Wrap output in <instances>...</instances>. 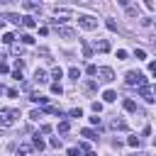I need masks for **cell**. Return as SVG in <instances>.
<instances>
[{"instance_id": "obj_22", "label": "cell", "mask_w": 156, "mask_h": 156, "mask_svg": "<svg viewBox=\"0 0 156 156\" xmlns=\"http://www.w3.org/2000/svg\"><path fill=\"white\" fill-rule=\"evenodd\" d=\"M83 88H85L88 93H93V90H95V80H85V83H83Z\"/></svg>"}, {"instance_id": "obj_19", "label": "cell", "mask_w": 156, "mask_h": 156, "mask_svg": "<svg viewBox=\"0 0 156 156\" xmlns=\"http://www.w3.org/2000/svg\"><path fill=\"white\" fill-rule=\"evenodd\" d=\"M63 76V71L58 68V66H54V71H51V78H56V83H58V78Z\"/></svg>"}, {"instance_id": "obj_1", "label": "cell", "mask_w": 156, "mask_h": 156, "mask_svg": "<svg viewBox=\"0 0 156 156\" xmlns=\"http://www.w3.org/2000/svg\"><path fill=\"white\" fill-rule=\"evenodd\" d=\"M20 117V112L17 110H12V107H2L0 110V124L2 127H10V124H15V119Z\"/></svg>"}, {"instance_id": "obj_3", "label": "cell", "mask_w": 156, "mask_h": 156, "mask_svg": "<svg viewBox=\"0 0 156 156\" xmlns=\"http://www.w3.org/2000/svg\"><path fill=\"white\" fill-rule=\"evenodd\" d=\"M95 76H100V80H102V83H110V80H115V71H112V68H107V66L98 68V71H95Z\"/></svg>"}, {"instance_id": "obj_10", "label": "cell", "mask_w": 156, "mask_h": 156, "mask_svg": "<svg viewBox=\"0 0 156 156\" xmlns=\"http://www.w3.org/2000/svg\"><path fill=\"white\" fill-rule=\"evenodd\" d=\"M122 107H124V110H127V112H136V102H134V100H132V98H127V100H124V102H122Z\"/></svg>"}, {"instance_id": "obj_36", "label": "cell", "mask_w": 156, "mask_h": 156, "mask_svg": "<svg viewBox=\"0 0 156 156\" xmlns=\"http://www.w3.org/2000/svg\"><path fill=\"white\" fill-rule=\"evenodd\" d=\"M134 56H136V58H144V56H146V51H144V49H136V51H134Z\"/></svg>"}, {"instance_id": "obj_21", "label": "cell", "mask_w": 156, "mask_h": 156, "mask_svg": "<svg viewBox=\"0 0 156 156\" xmlns=\"http://www.w3.org/2000/svg\"><path fill=\"white\" fill-rule=\"evenodd\" d=\"M68 76H71V78H73V80H78V78H80V71H78V68H76V66H73V68H71V71H68Z\"/></svg>"}, {"instance_id": "obj_31", "label": "cell", "mask_w": 156, "mask_h": 156, "mask_svg": "<svg viewBox=\"0 0 156 156\" xmlns=\"http://www.w3.org/2000/svg\"><path fill=\"white\" fill-rule=\"evenodd\" d=\"M39 117H41V110H32L29 112V119H39Z\"/></svg>"}, {"instance_id": "obj_33", "label": "cell", "mask_w": 156, "mask_h": 156, "mask_svg": "<svg viewBox=\"0 0 156 156\" xmlns=\"http://www.w3.org/2000/svg\"><path fill=\"white\" fill-rule=\"evenodd\" d=\"M93 112L100 115V112H102V105H100V102H93Z\"/></svg>"}, {"instance_id": "obj_37", "label": "cell", "mask_w": 156, "mask_h": 156, "mask_svg": "<svg viewBox=\"0 0 156 156\" xmlns=\"http://www.w3.org/2000/svg\"><path fill=\"white\" fill-rule=\"evenodd\" d=\"M7 71H10V66H7L5 61H0V73H7Z\"/></svg>"}, {"instance_id": "obj_24", "label": "cell", "mask_w": 156, "mask_h": 156, "mask_svg": "<svg viewBox=\"0 0 156 156\" xmlns=\"http://www.w3.org/2000/svg\"><path fill=\"white\" fill-rule=\"evenodd\" d=\"M68 127H71V124H68L66 119H63V122H58V132H61V134H66V132H68Z\"/></svg>"}, {"instance_id": "obj_11", "label": "cell", "mask_w": 156, "mask_h": 156, "mask_svg": "<svg viewBox=\"0 0 156 156\" xmlns=\"http://www.w3.org/2000/svg\"><path fill=\"white\" fill-rule=\"evenodd\" d=\"M29 154H32V146L29 144H20L17 146V156H29Z\"/></svg>"}, {"instance_id": "obj_32", "label": "cell", "mask_w": 156, "mask_h": 156, "mask_svg": "<svg viewBox=\"0 0 156 156\" xmlns=\"http://www.w3.org/2000/svg\"><path fill=\"white\" fill-rule=\"evenodd\" d=\"M71 117H83V110H80V107H73V110H71Z\"/></svg>"}, {"instance_id": "obj_15", "label": "cell", "mask_w": 156, "mask_h": 156, "mask_svg": "<svg viewBox=\"0 0 156 156\" xmlns=\"http://www.w3.org/2000/svg\"><path fill=\"white\" fill-rule=\"evenodd\" d=\"M32 100H34V102H39V105H46V98H44V95H39V93H32Z\"/></svg>"}, {"instance_id": "obj_40", "label": "cell", "mask_w": 156, "mask_h": 156, "mask_svg": "<svg viewBox=\"0 0 156 156\" xmlns=\"http://www.w3.org/2000/svg\"><path fill=\"white\" fill-rule=\"evenodd\" d=\"M85 156H98V154H95V151H88V154H85Z\"/></svg>"}, {"instance_id": "obj_7", "label": "cell", "mask_w": 156, "mask_h": 156, "mask_svg": "<svg viewBox=\"0 0 156 156\" xmlns=\"http://www.w3.org/2000/svg\"><path fill=\"white\" fill-rule=\"evenodd\" d=\"M95 51H100V54L110 51V41H107V39H98V41H95Z\"/></svg>"}, {"instance_id": "obj_8", "label": "cell", "mask_w": 156, "mask_h": 156, "mask_svg": "<svg viewBox=\"0 0 156 156\" xmlns=\"http://www.w3.org/2000/svg\"><path fill=\"white\" fill-rule=\"evenodd\" d=\"M110 127H112V129H119V132H127V129H129V127H127V122H124V119H117V117L110 122Z\"/></svg>"}, {"instance_id": "obj_43", "label": "cell", "mask_w": 156, "mask_h": 156, "mask_svg": "<svg viewBox=\"0 0 156 156\" xmlns=\"http://www.w3.org/2000/svg\"><path fill=\"white\" fill-rule=\"evenodd\" d=\"M0 27H2V20H0Z\"/></svg>"}, {"instance_id": "obj_26", "label": "cell", "mask_w": 156, "mask_h": 156, "mask_svg": "<svg viewBox=\"0 0 156 156\" xmlns=\"http://www.w3.org/2000/svg\"><path fill=\"white\" fill-rule=\"evenodd\" d=\"M105 24H107V29H110V32H117V24H115V20H105Z\"/></svg>"}, {"instance_id": "obj_2", "label": "cell", "mask_w": 156, "mask_h": 156, "mask_svg": "<svg viewBox=\"0 0 156 156\" xmlns=\"http://www.w3.org/2000/svg\"><path fill=\"white\" fill-rule=\"evenodd\" d=\"M124 80H127V85H136V88L146 85V78H144V73H139V71H127Z\"/></svg>"}, {"instance_id": "obj_9", "label": "cell", "mask_w": 156, "mask_h": 156, "mask_svg": "<svg viewBox=\"0 0 156 156\" xmlns=\"http://www.w3.org/2000/svg\"><path fill=\"white\" fill-rule=\"evenodd\" d=\"M34 80H37V83H46V80H49V78H46V71L37 68V71H34Z\"/></svg>"}, {"instance_id": "obj_29", "label": "cell", "mask_w": 156, "mask_h": 156, "mask_svg": "<svg viewBox=\"0 0 156 156\" xmlns=\"http://www.w3.org/2000/svg\"><path fill=\"white\" fill-rule=\"evenodd\" d=\"M127 15H132V17H134V15H139V7H132V5H127Z\"/></svg>"}, {"instance_id": "obj_18", "label": "cell", "mask_w": 156, "mask_h": 156, "mask_svg": "<svg viewBox=\"0 0 156 156\" xmlns=\"http://www.w3.org/2000/svg\"><path fill=\"white\" fill-rule=\"evenodd\" d=\"M2 41H5V44H12V41H15V34H12V32H5V34H2Z\"/></svg>"}, {"instance_id": "obj_6", "label": "cell", "mask_w": 156, "mask_h": 156, "mask_svg": "<svg viewBox=\"0 0 156 156\" xmlns=\"http://www.w3.org/2000/svg\"><path fill=\"white\" fill-rule=\"evenodd\" d=\"M58 37H63V39H76V32H73L71 27H58Z\"/></svg>"}, {"instance_id": "obj_13", "label": "cell", "mask_w": 156, "mask_h": 156, "mask_svg": "<svg viewBox=\"0 0 156 156\" xmlns=\"http://www.w3.org/2000/svg\"><path fill=\"white\" fill-rule=\"evenodd\" d=\"M80 44H83V54H85V58H90V56H93V49L88 46V41H85V39H80Z\"/></svg>"}, {"instance_id": "obj_30", "label": "cell", "mask_w": 156, "mask_h": 156, "mask_svg": "<svg viewBox=\"0 0 156 156\" xmlns=\"http://www.w3.org/2000/svg\"><path fill=\"white\" fill-rule=\"evenodd\" d=\"M20 39H22V41H24V44H32V41H34V37H32V34H22V37H20Z\"/></svg>"}, {"instance_id": "obj_12", "label": "cell", "mask_w": 156, "mask_h": 156, "mask_svg": "<svg viewBox=\"0 0 156 156\" xmlns=\"http://www.w3.org/2000/svg\"><path fill=\"white\" fill-rule=\"evenodd\" d=\"M102 100H105V102H115V100H117V93H115V90H105V93H102Z\"/></svg>"}, {"instance_id": "obj_39", "label": "cell", "mask_w": 156, "mask_h": 156, "mask_svg": "<svg viewBox=\"0 0 156 156\" xmlns=\"http://www.w3.org/2000/svg\"><path fill=\"white\" fill-rule=\"evenodd\" d=\"M85 71H88V73H90V76H95V71H98V66H93V63H90V66H88V68H85Z\"/></svg>"}, {"instance_id": "obj_41", "label": "cell", "mask_w": 156, "mask_h": 156, "mask_svg": "<svg viewBox=\"0 0 156 156\" xmlns=\"http://www.w3.org/2000/svg\"><path fill=\"white\" fill-rule=\"evenodd\" d=\"M132 156H149V154H139V151H136V154H132Z\"/></svg>"}, {"instance_id": "obj_23", "label": "cell", "mask_w": 156, "mask_h": 156, "mask_svg": "<svg viewBox=\"0 0 156 156\" xmlns=\"http://www.w3.org/2000/svg\"><path fill=\"white\" fill-rule=\"evenodd\" d=\"M51 93H54V95H61V93H63L61 83H54V85H51Z\"/></svg>"}, {"instance_id": "obj_35", "label": "cell", "mask_w": 156, "mask_h": 156, "mask_svg": "<svg viewBox=\"0 0 156 156\" xmlns=\"http://www.w3.org/2000/svg\"><path fill=\"white\" fill-rule=\"evenodd\" d=\"M24 7H27V10H39V5H37V2H24Z\"/></svg>"}, {"instance_id": "obj_14", "label": "cell", "mask_w": 156, "mask_h": 156, "mask_svg": "<svg viewBox=\"0 0 156 156\" xmlns=\"http://www.w3.org/2000/svg\"><path fill=\"white\" fill-rule=\"evenodd\" d=\"M22 24H24L27 29H32V27H34L37 22H34V17H22Z\"/></svg>"}, {"instance_id": "obj_34", "label": "cell", "mask_w": 156, "mask_h": 156, "mask_svg": "<svg viewBox=\"0 0 156 156\" xmlns=\"http://www.w3.org/2000/svg\"><path fill=\"white\" fill-rule=\"evenodd\" d=\"M68 156H80V149H78V146H73V149H68Z\"/></svg>"}, {"instance_id": "obj_5", "label": "cell", "mask_w": 156, "mask_h": 156, "mask_svg": "<svg viewBox=\"0 0 156 156\" xmlns=\"http://www.w3.org/2000/svg\"><path fill=\"white\" fill-rule=\"evenodd\" d=\"M139 95H141L146 102H154V100H156V98H154V85H149V83L139 88Z\"/></svg>"}, {"instance_id": "obj_25", "label": "cell", "mask_w": 156, "mask_h": 156, "mask_svg": "<svg viewBox=\"0 0 156 156\" xmlns=\"http://www.w3.org/2000/svg\"><path fill=\"white\" fill-rule=\"evenodd\" d=\"M127 144H129V146H139V144H141V139H139V136H129V139H127Z\"/></svg>"}, {"instance_id": "obj_27", "label": "cell", "mask_w": 156, "mask_h": 156, "mask_svg": "<svg viewBox=\"0 0 156 156\" xmlns=\"http://www.w3.org/2000/svg\"><path fill=\"white\" fill-rule=\"evenodd\" d=\"M83 136H88V139H98V134H95L93 129H83Z\"/></svg>"}, {"instance_id": "obj_17", "label": "cell", "mask_w": 156, "mask_h": 156, "mask_svg": "<svg viewBox=\"0 0 156 156\" xmlns=\"http://www.w3.org/2000/svg\"><path fill=\"white\" fill-rule=\"evenodd\" d=\"M54 12H56V17H71V12H68V10H63V7H56Z\"/></svg>"}, {"instance_id": "obj_42", "label": "cell", "mask_w": 156, "mask_h": 156, "mask_svg": "<svg viewBox=\"0 0 156 156\" xmlns=\"http://www.w3.org/2000/svg\"><path fill=\"white\" fill-rule=\"evenodd\" d=\"M2 90H5V88H2V85H0V93H2Z\"/></svg>"}, {"instance_id": "obj_38", "label": "cell", "mask_w": 156, "mask_h": 156, "mask_svg": "<svg viewBox=\"0 0 156 156\" xmlns=\"http://www.w3.org/2000/svg\"><path fill=\"white\" fill-rule=\"evenodd\" d=\"M149 73H156V61H149Z\"/></svg>"}, {"instance_id": "obj_4", "label": "cell", "mask_w": 156, "mask_h": 156, "mask_svg": "<svg viewBox=\"0 0 156 156\" xmlns=\"http://www.w3.org/2000/svg\"><path fill=\"white\" fill-rule=\"evenodd\" d=\"M78 24H80L83 29H95V27H98V20L90 17V15H83V17H78Z\"/></svg>"}, {"instance_id": "obj_28", "label": "cell", "mask_w": 156, "mask_h": 156, "mask_svg": "<svg viewBox=\"0 0 156 156\" xmlns=\"http://www.w3.org/2000/svg\"><path fill=\"white\" fill-rule=\"evenodd\" d=\"M49 144H51L54 149H58V146H61V139H58V136H51V139H49Z\"/></svg>"}, {"instance_id": "obj_16", "label": "cell", "mask_w": 156, "mask_h": 156, "mask_svg": "<svg viewBox=\"0 0 156 156\" xmlns=\"http://www.w3.org/2000/svg\"><path fill=\"white\" fill-rule=\"evenodd\" d=\"M32 144H34V149H39V151H41V149H44V139H41V136H39V134H37V136H34V141H32Z\"/></svg>"}, {"instance_id": "obj_20", "label": "cell", "mask_w": 156, "mask_h": 156, "mask_svg": "<svg viewBox=\"0 0 156 156\" xmlns=\"http://www.w3.org/2000/svg\"><path fill=\"white\" fill-rule=\"evenodd\" d=\"M7 20H10V22H15V24H22V17H20V15H12V12H10V15H7Z\"/></svg>"}]
</instances>
